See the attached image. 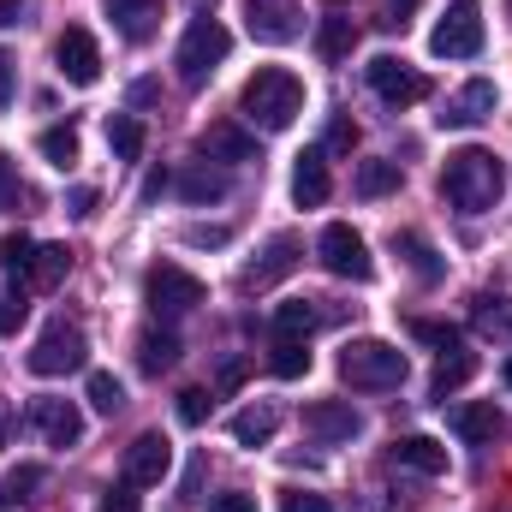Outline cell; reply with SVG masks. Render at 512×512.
Segmentation results:
<instances>
[{
  "label": "cell",
  "mask_w": 512,
  "mask_h": 512,
  "mask_svg": "<svg viewBox=\"0 0 512 512\" xmlns=\"http://www.w3.org/2000/svg\"><path fill=\"white\" fill-rule=\"evenodd\" d=\"M316 256H322V268L334 274V280H376V256L364 245V233L358 227H346V221H334V227H322V239H316Z\"/></svg>",
  "instance_id": "ba28073f"
},
{
  "label": "cell",
  "mask_w": 512,
  "mask_h": 512,
  "mask_svg": "<svg viewBox=\"0 0 512 512\" xmlns=\"http://www.w3.org/2000/svg\"><path fill=\"white\" fill-rule=\"evenodd\" d=\"M173 471V447H167V435H137L126 447V483H137V489H155L161 477Z\"/></svg>",
  "instance_id": "2e32d148"
},
{
  "label": "cell",
  "mask_w": 512,
  "mask_h": 512,
  "mask_svg": "<svg viewBox=\"0 0 512 512\" xmlns=\"http://www.w3.org/2000/svg\"><path fill=\"white\" fill-rule=\"evenodd\" d=\"M179 197L185 203H221L227 197V173H215L209 161H197V167L179 173Z\"/></svg>",
  "instance_id": "83f0119b"
},
{
  "label": "cell",
  "mask_w": 512,
  "mask_h": 512,
  "mask_svg": "<svg viewBox=\"0 0 512 512\" xmlns=\"http://www.w3.org/2000/svg\"><path fill=\"white\" fill-rule=\"evenodd\" d=\"M36 149H42V161H48V167H60V173H66V167H78V131H72V126H48L42 137H36Z\"/></svg>",
  "instance_id": "d6a6232c"
},
{
  "label": "cell",
  "mask_w": 512,
  "mask_h": 512,
  "mask_svg": "<svg viewBox=\"0 0 512 512\" xmlns=\"http://www.w3.org/2000/svg\"><path fill=\"white\" fill-rule=\"evenodd\" d=\"M209 405H215V399H209V393H203V387H185V393H179V417H185V423H191V429H197V423H203V417H209Z\"/></svg>",
  "instance_id": "ab89813d"
},
{
  "label": "cell",
  "mask_w": 512,
  "mask_h": 512,
  "mask_svg": "<svg viewBox=\"0 0 512 512\" xmlns=\"http://www.w3.org/2000/svg\"><path fill=\"white\" fill-rule=\"evenodd\" d=\"M66 274H72V251H66V245H36V256H30V274H24V280H30L36 292H54Z\"/></svg>",
  "instance_id": "484cf974"
},
{
  "label": "cell",
  "mask_w": 512,
  "mask_h": 512,
  "mask_svg": "<svg viewBox=\"0 0 512 512\" xmlns=\"http://www.w3.org/2000/svg\"><path fill=\"white\" fill-rule=\"evenodd\" d=\"M66 209H72V215H96V191H90V185H78V191L66 197Z\"/></svg>",
  "instance_id": "7dc6e473"
},
{
  "label": "cell",
  "mask_w": 512,
  "mask_h": 512,
  "mask_svg": "<svg viewBox=\"0 0 512 512\" xmlns=\"http://www.w3.org/2000/svg\"><path fill=\"white\" fill-rule=\"evenodd\" d=\"M471 322H477L483 334L507 340V334H512V298H507V292H483V298H477V310H471Z\"/></svg>",
  "instance_id": "4dcf8cb0"
},
{
  "label": "cell",
  "mask_w": 512,
  "mask_h": 512,
  "mask_svg": "<svg viewBox=\"0 0 512 512\" xmlns=\"http://www.w3.org/2000/svg\"><path fill=\"white\" fill-rule=\"evenodd\" d=\"M393 251L405 256V268H411V274H417L423 286H435V280L447 274V262L435 256V245H429V239H423L417 227H405V233H393Z\"/></svg>",
  "instance_id": "44dd1931"
},
{
  "label": "cell",
  "mask_w": 512,
  "mask_h": 512,
  "mask_svg": "<svg viewBox=\"0 0 512 512\" xmlns=\"http://www.w3.org/2000/svg\"><path fill=\"white\" fill-rule=\"evenodd\" d=\"M268 370H274L280 382H298V376H310V346H304V340H274V358H268Z\"/></svg>",
  "instance_id": "836d02e7"
},
{
  "label": "cell",
  "mask_w": 512,
  "mask_h": 512,
  "mask_svg": "<svg viewBox=\"0 0 512 512\" xmlns=\"http://www.w3.org/2000/svg\"><path fill=\"white\" fill-rule=\"evenodd\" d=\"M411 12H417V0H387V24H393V30H399Z\"/></svg>",
  "instance_id": "f907efd6"
},
{
  "label": "cell",
  "mask_w": 512,
  "mask_h": 512,
  "mask_svg": "<svg viewBox=\"0 0 512 512\" xmlns=\"http://www.w3.org/2000/svg\"><path fill=\"white\" fill-rule=\"evenodd\" d=\"M90 364V340L78 322H48L42 340L30 346V376H72Z\"/></svg>",
  "instance_id": "52a82bcc"
},
{
  "label": "cell",
  "mask_w": 512,
  "mask_h": 512,
  "mask_svg": "<svg viewBox=\"0 0 512 512\" xmlns=\"http://www.w3.org/2000/svg\"><path fill=\"white\" fill-rule=\"evenodd\" d=\"M453 435L471 441V447H477V441H495V435H501V411H495V399L459 405V411H453Z\"/></svg>",
  "instance_id": "603a6c76"
},
{
  "label": "cell",
  "mask_w": 512,
  "mask_h": 512,
  "mask_svg": "<svg viewBox=\"0 0 512 512\" xmlns=\"http://www.w3.org/2000/svg\"><path fill=\"white\" fill-rule=\"evenodd\" d=\"M245 30L262 48H286L304 36V6L298 0H245Z\"/></svg>",
  "instance_id": "30bf717a"
},
{
  "label": "cell",
  "mask_w": 512,
  "mask_h": 512,
  "mask_svg": "<svg viewBox=\"0 0 512 512\" xmlns=\"http://www.w3.org/2000/svg\"><path fill=\"white\" fill-rule=\"evenodd\" d=\"M108 149H114V161H137L143 155V126L131 114H114L108 120Z\"/></svg>",
  "instance_id": "e575fe53"
},
{
  "label": "cell",
  "mask_w": 512,
  "mask_h": 512,
  "mask_svg": "<svg viewBox=\"0 0 512 512\" xmlns=\"http://www.w3.org/2000/svg\"><path fill=\"white\" fill-rule=\"evenodd\" d=\"M143 298H149L155 316H185V310H197V304L209 298V286H203L191 268H179V262H155V268L143 274Z\"/></svg>",
  "instance_id": "8992f818"
},
{
  "label": "cell",
  "mask_w": 512,
  "mask_h": 512,
  "mask_svg": "<svg viewBox=\"0 0 512 512\" xmlns=\"http://www.w3.org/2000/svg\"><path fill=\"white\" fill-rule=\"evenodd\" d=\"M0 203H18V173H12L6 155H0Z\"/></svg>",
  "instance_id": "c3c4849f"
},
{
  "label": "cell",
  "mask_w": 512,
  "mask_h": 512,
  "mask_svg": "<svg viewBox=\"0 0 512 512\" xmlns=\"http://www.w3.org/2000/svg\"><path fill=\"white\" fill-rule=\"evenodd\" d=\"M54 66H60V78H66V84L90 90V84L102 78V48H96V36H90L84 24H66V30H60V42H54Z\"/></svg>",
  "instance_id": "8fae6325"
},
{
  "label": "cell",
  "mask_w": 512,
  "mask_h": 512,
  "mask_svg": "<svg viewBox=\"0 0 512 512\" xmlns=\"http://www.w3.org/2000/svg\"><path fill=\"white\" fill-rule=\"evenodd\" d=\"M161 191H167V173H161V167H155V173H149V179H143V203H155V197H161Z\"/></svg>",
  "instance_id": "f5cc1de1"
},
{
  "label": "cell",
  "mask_w": 512,
  "mask_h": 512,
  "mask_svg": "<svg viewBox=\"0 0 512 512\" xmlns=\"http://www.w3.org/2000/svg\"><path fill=\"white\" fill-rule=\"evenodd\" d=\"M179 364V334L173 328H143L137 334V370L143 376H161V370H173Z\"/></svg>",
  "instance_id": "7402d4cb"
},
{
  "label": "cell",
  "mask_w": 512,
  "mask_h": 512,
  "mask_svg": "<svg viewBox=\"0 0 512 512\" xmlns=\"http://www.w3.org/2000/svg\"><path fill=\"white\" fill-rule=\"evenodd\" d=\"M90 405H96L102 417H114V411H126V387L114 382L108 370H96V376H90Z\"/></svg>",
  "instance_id": "8d00e7d4"
},
{
  "label": "cell",
  "mask_w": 512,
  "mask_h": 512,
  "mask_svg": "<svg viewBox=\"0 0 512 512\" xmlns=\"http://www.w3.org/2000/svg\"><path fill=\"white\" fill-rule=\"evenodd\" d=\"M30 256H36V239H30V233H6V239H0V268H6L12 280L30 274Z\"/></svg>",
  "instance_id": "d590c367"
},
{
  "label": "cell",
  "mask_w": 512,
  "mask_h": 512,
  "mask_svg": "<svg viewBox=\"0 0 512 512\" xmlns=\"http://www.w3.org/2000/svg\"><path fill=\"white\" fill-rule=\"evenodd\" d=\"M227 429H233V441H239V447H268V441H274V429H280V411H274V405H245Z\"/></svg>",
  "instance_id": "cb8c5ba5"
},
{
  "label": "cell",
  "mask_w": 512,
  "mask_h": 512,
  "mask_svg": "<svg viewBox=\"0 0 512 512\" xmlns=\"http://www.w3.org/2000/svg\"><path fill=\"white\" fill-rule=\"evenodd\" d=\"M227 54H233V36H227V24H221V18H191V24H185V36H179V54H173V66H179V84H185V90H203Z\"/></svg>",
  "instance_id": "3957f363"
},
{
  "label": "cell",
  "mask_w": 512,
  "mask_h": 512,
  "mask_svg": "<svg viewBox=\"0 0 512 512\" xmlns=\"http://www.w3.org/2000/svg\"><path fill=\"white\" fill-rule=\"evenodd\" d=\"M227 239H233L227 227H191L185 233V245H227Z\"/></svg>",
  "instance_id": "bcb514c9"
},
{
  "label": "cell",
  "mask_w": 512,
  "mask_h": 512,
  "mask_svg": "<svg viewBox=\"0 0 512 512\" xmlns=\"http://www.w3.org/2000/svg\"><path fill=\"white\" fill-rule=\"evenodd\" d=\"M328 191H334V179H328V149H304V155L292 161V203H298V209H322Z\"/></svg>",
  "instance_id": "e0dca14e"
},
{
  "label": "cell",
  "mask_w": 512,
  "mask_h": 512,
  "mask_svg": "<svg viewBox=\"0 0 512 512\" xmlns=\"http://www.w3.org/2000/svg\"><path fill=\"white\" fill-rule=\"evenodd\" d=\"M507 387H512V358H507Z\"/></svg>",
  "instance_id": "9f6ffc18"
},
{
  "label": "cell",
  "mask_w": 512,
  "mask_h": 512,
  "mask_svg": "<svg viewBox=\"0 0 512 512\" xmlns=\"http://www.w3.org/2000/svg\"><path fill=\"white\" fill-rule=\"evenodd\" d=\"M399 185H405L399 161H364V167H358V179H352V191H358L364 203H376V197H393Z\"/></svg>",
  "instance_id": "f1b7e54d"
},
{
  "label": "cell",
  "mask_w": 512,
  "mask_h": 512,
  "mask_svg": "<svg viewBox=\"0 0 512 512\" xmlns=\"http://www.w3.org/2000/svg\"><path fill=\"white\" fill-rule=\"evenodd\" d=\"M12 24H24V0H0V30H12Z\"/></svg>",
  "instance_id": "681fc988"
},
{
  "label": "cell",
  "mask_w": 512,
  "mask_h": 512,
  "mask_svg": "<svg viewBox=\"0 0 512 512\" xmlns=\"http://www.w3.org/2000/svg\"><path fill=\"white\" fill-rule=\"evenodd\" d=\"M96 512H137V483H114V489H102V507Z\"/></svg>",
  "instance_id": "b9f144b4"
},
{
  "label": "cell",
  "mask_w": 512,
  "mask_h": 512,
  "mask_svg": "<svg viewBox=\"0 0 512 512\" xmlns=\"http://www.w3.org/2000/svg\"><path fill=\"white\" fill-rule=\"evenodd\" d=\"M245 382V358H227V364H221V387H239Z\"/></svg>",
  "instance_id": "816d5d0a"
},
{
  "label": "cell",
  "mask_w": 512,
  "mask_h": 512,
  "mask_svg": "<svg viewBox=\"0 0 512 512\" xmlns=\"http://www.w3.org/2000/svg\"><path fill=\"white\" fill-rule=\"evenodd\" d=\"M352 143H358V126H352V120L340 114V120L328 126V149H352Z\"/></svg>",
  "instance_id": "ee69618b"
},
{
  "label": "cell",
  "mask_w": 512,
  "mask_h": 512,
  "mask_svg": "<svg viewBox=\"0 0 512 512\" xmlns=\"http://www.w3.org/2000/svg\"><path fill=\"white\" fill-rule=\"evenodd\" d=\"M280 512H334V507H328V495H310V489H286V495H280Z\"/></svg>",
  "instance_id": "60d3db41"
},
{
  "label": "cell",
  "mask_w": 512,
  "mask_h": 512,
  "mask_svg": "<svg viewBox=\"0 0 512 512\" xmlns=\"http://www.w3.org/2000/svg\"><path fill=\"white\" fill-rule=\"evenodd\" d=\"M30 429L48 447H78L84 441V411L72 399H30Z\"/></svg>",
  "instance_id": "5bb4252c"
},
{
  "label": "cell",
  "mask_w": 512,
  "mask_h": 512,
  "mask_svg": "<svg viewBox=\"0 0 512 512\" xmlns=\"http://www.w3.org/2000/svg\"><path fill=\"white\" fill-rule=\"evenodd\" d=\"M12 96H18V78H12V54L0 48V108H12Z\"/></svg>",
  "instance_id": "f6af8a7d"
},
{
  "label": "cell",
  "mask_w": 512,
  "mask_h": 512,
  "mask_svg": "<svg viewBox=\"0 0 512 512\" xmlns=\"http://www.w3.org/2000/svg\"><path fill=\"white\" fill-rule=\"evenodd\" d=\"M322 322H328V310H322L316 298H286V304L274 310V340H310Z\"/></svg>",
  "instance_id": "ffe728a7"
},
{
  "label": "cell",
  "mask_w": 512,
  "mask_h": 512,
  "mask_svg": "<svg viewBox=\"0 0 512 512\" xmlns=\"http://www.w3.org/2000/svg\"><path fill=\"white\" fill-rule=\"evenodd\" d=\"M411 334H417L423 346H435V352H453V346H459V328H453V322H423V316H417Z\"/></svg>",
  "instance_id": "f35d334b"
},
{
  "label": "cell",
  "mask_w": 512,
  "mask_h": 512,
  "mask_svg": "<svg viewBox=\"0 0 512 512\" xmlns=\"http://www.w3.org/2000/svg\"><path fill=\"white\" fill-rule=\"evenodd\" d=\"M507 18H512V0H507Z\"/></svg>",
  "instance_id": "6f0895ef"
},
{
  "label": "cell",
  "mask_w": 512,
  "mask_h": 512,
  "mask_svg": "<svg viewBox=\"0 0 512 512\" xmlns=\"http://www.w3.org/2000/svg\"><path fill=\"white\" fill-rule=\"evenodd\" d=\"M495 108H501V90H495L489 78H471L465 90H453V96L441 102V114H435V120H441L447 131H471V126H483Z\"/></svg>",
  "instance_id": "7c38bea8"
},
{
  "label": "cell",
  "mask_w": 512,
  "mask_h": 512,
  "mask_svg": "<svg viewBox=\"0 0 512 512\" xmlns=\"http://www.w3.org/2000/svg\"><path fill=\"white\" fill-rule=\"evenodd\" d=\"M298 251H304V245H298L292 233H274V239L262 245V256H256V262H245V274H239V286H245V292H262V286H274V280H286V274L298 268Z\"/></svg>",
  "instance_id": "9a60e30c"
},
{
  "label": "cell",
  "mask_w": 512,
  "mask_h": 512,
  "mask_svg": "<svg viewBox=\"0 0 512 512\" xmlns=\"http://www.w3.org/2000/svg\"><path fill=\"white\" fill-rule=\"evenodd\" d=\"M352 48H358V24H352L346 12H328V18L316 24V54H322V60H346Z\"/></svg>",
  "instance_id": "d4e9b609"
},
{
  "label": "cell",
  "mask_w": 512,
  "mask_h": 512,
  "mask_svg": "<svg viewBox=\"0 0 512 512\" xmlns=\"http://www.w3.org/2000/svg\"><path fill=\"white\" fill-rule=\"evenodd\" d=\"M191 6H197V12H209V6H215V0H191Z\"/></svg>",
  "instance_id": "11a10c76"
},
{
  "label": "cell",
  "mask_w": 512,
  "mask_h": 512,
  "mask_svg": "<svg viewBox=\"0 0 512 512\" xmlns=\"http://www.w3.org/2000/svg\"><path fill=\"white\" fill-rule=\"evenodd\" d=\"M36 489H42V465H18V471H6V477H0V512H18Z\"/></svg>",
  "instance_id": "1f68e13d"
},
{
  "label": "cell",
  "mask_w": 512,
  "mask_h": 512,
  "mask_svg": "<svg viewBox=\"0 0 512 512\" xmlns=\"http://www.w3.org/2000/svg\"><path fill=\"white\" fill-rule=\"evenodd\" d=\"M387 459H393L399 471H417V477H441V471H447V447H441L435 435H399V441L387 447Z\"/></svg>",
  "instance_id": "ac0fdd59"
},
{
  "label": "cell",
  "mask_w": 512,
  "mask_h": 512,
  "mask_svg": "<svg viewBox=\"0 0 512 512\" xmlns=\"http://www.w3.org/2000/svg\"><path fill=\"white\" fill-rule=\"evenodd\" d=\"M405 352L399 346H387V340H352L346 352H340V382L358 387V393H387V387L405 382Z\"/></svg>",
  "instance_id": "277c9868"
},
{
  "label": "cell",
  "mask_w": 512,
  "mask_h": 512,
  "mask_svg": "<svg viewBox=\"0 0 512 512\" xmlns=\"http://www.w3.org/2000/svg\"><path fill=\"white\" fill-rule=\"evenodd\" d=\"M209 512H256V495H245V489H233V495H215V501H209Z\"/></svg>",
  "instance_id": "7bdbcfd3"
},
{
  "label": "cell",
  "mask_w": 512,
  "mask_h": 512,
  "mask_svg": "<svg viewBox=\"0 0 512 512\" xmlns=\"http://www.w3.org/2000/svg\"><path fill=\"white\" fill-rule=\"evenodd\" d=\"M24 316H30V292H24V286L0 292V334H18V328H24Z\"/></svg>",
  "instance_id": "74e56055"
},
{
  "label": "cell",
  "mask_w": 512,
  "mask_h": 512,
  "mask_svg": "<svg viewBox=\"0 0 512 512\" xmlns=\"http://www.w3.org/2000/svg\"><path fill=\"white\" fill-rule=\"evenodd\" d=\"M429 54L435 60H477L483 54V0H453L441 12V24L429 30Z\"/></svg>",
  "instance_id": "5b68a950"
},
{
  "label": "cell",
  "mask_w": 512,
  "mask_h": 512,
  "mask_svg": "<svg viewBox=\"0 0 512 512\" xmlns=\"http://www.w3.org/2000/svg\"><path fill=\"white\" fill-rule=\"evenodd\" d=\"M477 376V358L465 352V346H453V352H441V370H435V382H429V393L447 405V393H459V387Z\"/></svg>",
  "instance_id": "f546056e"
},
{
  "label": "cell",
  "mask_w": 512,
  "mask_h": 512,
  "mask_svg": "<svg viewBox=\"0 0 512 512\" xmlns=\"http://www.w3.org/2000/svg\"><path fill=\"white\" fill-rule=\"evenodd\" d=\"M364 78H370V90L382 96L387 108H417V102L429 96V78H423L417 66H405L399 54H376V60L364 66Z\"/></svg>",
  "instance_id": "9c48e42d"
},
{
  "label": "cell",
  "mask_w": 512,
  "mask_h": 512,
  "mask_svg": "<svg viewBox=\"0 0 512 512\" xmlns=\"http://www.w3.org/2000/svg\"><path fill=\"white\" fill-rule=\"evenodd\" d=\"M0 447H6V411H0Z\"/></svg>",
  "instance_id": "db71d44e"
},
{
  "label": "cell",
  "mask_w": 512,
  "mask_h": 512,
  "mask_svg": "<svg viewBox=\"0 0 512 512\" xmlns=\"http://www.w3.org/2000/svg\"><path fill=\"white\" fill-rule=\"evenodd\" d=\"M203 155L209 161H256V137H245L239 126H209L203 131Z\"/></svg>",
  "instance_id": "4316f807"
},
{
  "label": "cell",
  "mask_w": 512,
  "mask_h": 512,
  "mask_svg": "<svg viewBox=\"0 0 512 512\" xmlns=\"http://www.w3.org/2000/svg\"><path fill=\"white\" fill-rule=\"evenodd\" d=\"M108 18L126 42H149L161 30V0H108Z\"/></svg>",
  "instance_id": "d6986e66"
},
{
  "label": "cell",
  "mask_w": 512,
  "mask_h": 512,
  "mask_svg": "<svg viewBox=\"0 0 512 512\" xmlns=\"http://www.w3.org/2000/svg\"><path fill=\"white\" fill-rule=\"evenodd\" d=\"M304 429L322 447H346V441L364 435V417L352 411V399H316V405H304Z\"/></svg>",
  "instance_id": "4fadbf2b"
},
{
  "label": "cell",
  "mask_w": 512,
  "mask_h": 512,
  "mask_svg": "<svg viewBox=\"0 0 512 512\" xmlns=\"http://www.w3.org/2000/svg\"><path fill=\"white\" fill-rule=\"evenodd\" d=\"M441 197L465 215H489L501 197H507V167L495 149H453L447 167H441Z\"/></svg>",
  "instance_id": "6da1fadb"
},
{
  "label": "cell",
  "mask_w": 512,
  "mask_h": 512,
  "mask_svg": "<svg viewBox=\"0 0 512 512\" xmlns=\"http://www.w3.org/2000/svg\"><path fill=\"white\" fill-rule=\"evenodd\" d=\"M239 114H245L256 131L298 126V114H304V78L286 72V66H262L251 84L239 90Z\"/></svg>",
  "instance_id": "7a4b0ae2"
}]
</instances>
